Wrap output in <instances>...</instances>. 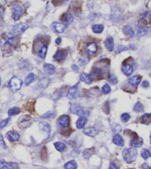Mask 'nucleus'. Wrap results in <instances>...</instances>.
<instances>
[{"instance_id":"f257e3e1","label":"nucleus","mask_w":151,"mask_h":169,"mask_svg":"<svg viewBox=\"0 0 151 169\" xmlns=\"http://www.w3.org/2000/svg\"><path fill=\"white\" fill-rule=\"evenodd\" d=\"M137 154H138L137 150L134 147L130 148H125L122 151L124 160L127 163H132V162H135V160H137Z\"/></svg>"},{"instance_id":"f03ea898","label":"nucleus","mask_w":151,"mask_h":169,"mask_svg":"<svg viewBox=\"0 0 151 169\" xmlns=\"http://www.w3.org/2000/svg\"><path fill=\"white\" fill-rule=\"evenodd\" d=\"M70 111L74 114H77V115L80 116V117H86L89 116L90 114L89 111H86L81 107L80 105H79L78 104H72L70 106Z\"/></svg>"},{"instance_id":"7ed1b4c3","label":"nucleus","mask_w":151,"mask_h":169,"mask_svg":"<svg viewBox=\"0 0 151 169\" xmlns=\"http://www.w3.org/2000/svg\"><path fill=\"white\" fill-rule=\"evenodd\" d=\"M2 46L4 48H9L11 47H14L16 44H17L18 39L16 36H5V37L4 36H2Z\"/></svg>"},{"instance_id":"20e7f679","label":"nucleus","mask_w":151,"mask_h":169,"mask_svg":"<svg viewBox=\"0 0 151 169\" xmlns=\"http://www.w3.org/2000/svg\"><path fill=\"white\" fill-rule=\"evenodd\" d=\"M22 84L23 82L21 79L17 77H13L8 82V86L13 92H16L21 88Z\"/></svg>"},{"instance_id":"39448f33","label":"nucleus","mask_w":151,"mask_h":169,"mask_svg":"<svg viewBox=\"0 0 151 169\" xmlns=\"http://www.w3.org/2000/svg\"><path fill=\"white\" fill-rule=\"evenodd\" d=\"M27 28V24H26V23H19V24L16 25L13 28L12 31H11V34H12L13 36L21 35V34H23Z\"/></svg>"},{"instance_id":"423d86ee","label":"nucleus","mask_w":151,"mask_h":169,"mask_svg":"<svg viewBox=\"0 0 151 169\" xmlns=\"http://www.w3.org/2000/svg\"><path fill=\"white\" fill-rule=\"evenodd\" d=\"M24 12V8L20 5L16 4L13 6V14L12 18L13 20L17 21L21 18V16H22Z\"/></svg>"},{"instance_id":"0eeeda50","label":"nucleus","mask_w":151,"mask_h":169,"mask_svg":"<svg viewBox=\"0 0 151 169\" xmlns=\"http://www.w3.org/2000/svg\"><path fill=\"white\" fill-rule=\"evenodd\" d=\"M139 22L142 25L148 26L151 25V12L150 11H145L139 17Z\"/></svg>"},{"instance_id":"6e6552de","label":"nucleus","mask_w":151,"mask_h":169,"mask_svg":"<svg viewBox=\"0 0 151 169\" xmlns=\"http://www.w3.org/2000/svg\"><path fill=\"white\" fill-rule=\"evenodd\" d=\"M68 97L69 99H77L79 97L78 84L72 86L68 91Z\"/></svg>"},{"instance_id":"1a4fd4ad","label":"nucleus","mask_w":151,"mask_h":169,"mask_svg":"<svg viewBox=\"0 0 151 169\" xmlns=\"http://www.w3.org/2000/svg\"><path fill=\"white\" fill-rule=\"evenodd\" d=\"M98 47H97V44L95 42H89L86 45V51L88 55L92 56L94 54H96V52L97 51Z\"/></svg>"},{"instance_id":"9d476101","label":"nucleus","mask_w":151,"mask_h":169,"mask_svg":"<svg viewBox=\"0 0 151 169\" xmlns=\"http://www.w3.org/2000/svg\"><path fill=\"white\" fill-rule=\"evenodd\" d=\"M30 116L29 115H24L22 116L19 118V122H18V125L21 128H26L28 125H30L29 121L30 120Z\"/></svg>"},{"instance_id":"9b49d317","label":"nucleus","mask_w":151,"mask_h":169,"mask_svg":"<svg viewBox=\"0 0 151 169\" xmlns=\"http://www.w3.org/2000/svg\"><path fill=\"white\" fill-rule=\"evenodd\" d=\"M69 122H70V119L68 115H62L59 117L58 120V124L61 127L66 128L69 126Z\"/></svg>"},{"instance_id":"f8f14e48","label":"nucleus","mask_w":151,"mask_h":169,"mask_svg":"<svg viewBox=\"0 0 151 169\" xmlns=\"http://www.w3.org/2000/svg\"><path fill=\"white\" fill-rule=\"evenodd\" d=\"M131 145H132V147L134 148H138V147H141L142 145H143V140L140 137H138L137 134H134V137H133V139L131 140Z\"/></svg>"},{"instance_id":"ddd939ff","label":"nucleus","mask_w":151,"mask_h":169,"mask_svg":"<svg viewBox=\"0 0 151 169\" xmlns=\"http://www.w3.org/2000/svg\"><path fill=\"white\" fill-rule=\"evenodd\" d=\"M6 137L11 142H16L19 140V134L14 131H10L6 134Z\"/></svg>"},{"instance_id":"4468645a","label":"nucleus","mask_w":151,"mask_h":169,"mask_svg":"<svg viewBox=\"0 0 151 169\" xmlns=\"http://www.w3.org/2000/svg\"><path fill=\"white\" fill-rule=\"evenodd\" d=\"M141 79H142V77L139 75H135L133 76L131 78H129L128 79V83L134 87H137L138 85L141 82Z\"/></svg>"},{"instance_id":"2eb2a0df","label":"nucleus","mask_w":151,"mask_h":169,"mask_svg":"<svg viewBox=\"0 0 151 169\" xmlns=\"http://www.w3.org/2000/svg\"><path fill=\"white\" fill-rule=\"evenodd\" d=\"M83 133L89 137H94L98 134V131L94 127H88L83 130Z\"/></svg>"},{"instance_id":"dca6fc26","label":"nucleus","mask_w":151,"mask_h":169,"mask_svg":"<svg viewBox=\"0 0 151 169\" xmlns=\"http://www.w3.org/2000/svg\"><path fill=\"white\" fill-rule=\"evenodd\" d=\"M122 71L126 76H131L134 72V67L131 64H125L122 65Z\"/></svg>"},{"instance_id":"f3484780","label":"nucleus","mask_w":151,"mask_h":169,"mask_svg":"<svg viewBox=\"0 0 151 169\" xmlns=\"http://www.w3.org/2000/svg\"><path fill=\"white\" fill-rule=\"evenodd\" d=\"M55 68L52 64L46 63L44 65V71L46 75H51L55 72Z\"/></svg>"},{"instance_id":"a211bd4d","label":"nucleus","mask_w":151,"mask_h":169,"mask_svg":"<svg viewBox=\"0 0 151 169\" xmlns=\"http://www.w3.org/2000/svg\"><path fill=\"white\" fill-rule=\"evenodd\" d=\"M122 31L125 34V35L127 36H129V37H134L135 36V32H134V29L130 25H126L122 29Z\"/></svg>"},{"instance_id":"6ab92c4d","label":"nucleus","mask_w":151,"mask_h":169,"mask_svg":"<svg viewBox=\"0 0 151 169\" xmlns=\"http://www.w3.org/2000/svg\"><path fill=\"white\" fill-rule=\"evenodd\" d=\"M105 48L108 49V51H112L114 50V39L111 36H109L105 41Z\"/></svg>"},{"instance_id":"aec40b11","label":"nucleus","mask_w":151,"mask_h":169,"mask_svg":"<svg viewBox=\"0 0 151 169\" xmlns=\"http://www.w3.org/2000/svg\"><path fill=\"white\" fill-rule=\"evenodd\" d=\"M53 28H54L55 31L58 33H63L65 31L66 26L64 24L62 23H58V22H54L53 23Z\"/></svg>"},{"instance_id":"412c9836","label":"nucleus","mask_w":151,"mask_h":169,"mask_svg":"<svg viewBox=\"0 0 151 169\" xmlns=\"http://www.w3.org/2000/svg\"><path fill=\"white\" fill-rule=\"evenodd\" d=\"M80 79L82 82H85L86 84L90 85L92 82V78L91 77V76L89 74H86V73H83L82 74H80Z\"/></svg>"},{"instance_id":"4be33fe9","label":"nucleus","mask_w":151,"mask_h":169,"mask_svg":"<svg viewBox=\"0 0 151 169\" xmlns=\"http://www.w3.org/2000/svg\"><path fill=\"white\" fill-rule=\"evenodd\" d=\"M16 165L13 162H6L0 161V169H15Z\"/></svg>"},{"instance_id":"5701e85b","label":"nucleus","mask_w":151,"mask_h":169,"mask_svg":"<svg viewBox=\"0 0 151 169\" xmlns=\"http://www.w3.org/2000/svg\"><path fill=\"white\" fill-rule=\"evenodd\" d=\"M87 118L86 117H80L77 120V122H76V126H77V129H81L86 125V124L87 123Z\"/></svg>"},{"instance_id":"b1692460","label":"nucleus","mask_w":151,"mask_h":169,"mask_svg":"<svg viewBox=\"0 0 151 169\" xmlns=\"http://www.w3.org/2000/svg\"><path fill=\"white\" fill-rule=\"evenodd\" d=\"M65 56H66V51H64V50H59V51H58L57 52L55 53V54L54 59L55 60L60 62V61L63 60V59H64Z\"/></svg>"},{"instance_id":"393cba45","label":"nucleus","mask_w":151,"mask_h":169,"mask_svg":"<svg viewBox=\"0 0 151 169\" xmlns=\"http://www.w3.org/2000/svg\"><path fill=\"white\" fill-rule=\"evenodd\" d=\"M113 142H114L115 145H118V146H120V147H122L124 145L123 139H122V137L118 134H117L114 137V138H113Z\"/></svg>"},{"instance_id":"a878e982","label":"nucleus","mask_w":151,"mask_h":169,"mask_svg":"<svg viewBox=\"0 0 151 169\" xmlns=\"http://www.w3.org/2000/svg\"><path fill=\"white\" fill-rule=\"evenodd\" d=\"M90 76L92 79H99L102 76V72L100 69L96 68L92 71Z\"/></svg>"},{"instance_id":"bb28decb","label":"nucleus","mask_w":151,"mask_h":169,"mask_svg":"<svg viewBox=\"0 0 151 169\" xmlns=\"http://www.w3.org/2000/svg\"><path fill=\"white\" fill-rule=\"evenodd\" d=\"M36 79H37V76L35 74H33V73H30V74H29L27 76L24 82H25L26 85H30L32 82H34L35 80H36Z\"/></svg>"},{"instance_id":"cd10ccee","label":"nucleus","mask_w":151,"mask_h":169,"mask_svg":"<svg viewBox=\"0 0 151 169\" xmlns=\"http://www.w3.org/2000/svg\"><path fill=\"white\" fill-rule=\"evenodd\" d=\"M46 53H47V46L43 45L41 48L39 49V52H38V55L41 59H44L46 57Z\"/></svg>"},{"instance_id":"c85d7f7f","label":"nucleus","mask_w":151,"mask_h":169,"mask_svg":"<svg viewBox=\"0 0 151 169\" xmlns=\"http://www.w3.org/2000/svg\"><path fill=\"white\" fill-rule=\"evenodd\" d=\"M61 20L64 22H67V23H72L73 21H74V17L71 14H65L63 15L62 18H61Z\"/></svg>"},{"instance_id":"c756f323","label":"nucleus","mask_w":151,"mask_h":169,"mask_svg":"<svg viewBox=\"0 0 151 169\" xmlns=\"http://www.w3.org/2000/svg\"><path fill=\"white\" fill-rule=\"evenodd\" d=\"M94 148H91L89 149H86L83 152V157L85 159H89L94 154Z\"/></svg>"},{"instance_id":"7c9ffc66","label":"nucleus","mask_w":151,"mask_h":169,"mask_svg":"<svg viewBox=\"0 0 151 169\" xmlns=\"http://www.w3.org/2000/svg\"><path fill=\"white\" fill-rule=\"evenodd\" d=\"M103 29L104 26L102 25H94L92 26V31L95 34H100L103 31Z\"/></svg>"},{"instance_id":"2f4dec72","label":"nucleus","mask_w":151,"mask_h":169,"mask_svg":"<svg viewBox=\"0 0 151 169\" xmlns=\"http://www.w3.org/2000/svg\"><path fill=\"white\" fill-rule=\"evenodd\" d=\"M141 121L145 124L151 123V114H145L141 117Z\"/></svg>"},{"instance_id":"473e14b6","label":"nucleus","mask_w":151,"mask_h":169,"mask_svg":"<svg viewBox=\"0 0 151 169\" xmlns=\"http://www.w3.org/2000/svg\"><path fill=\"white\" fill-rule=\"evenodd\" d=\"M64 168L65 169H76L77 168V163L74 160H71L64 165Z\"/></svg>"},{"instance_id":"72a5a7b5","label":"nucleus","mask_w":151,"mask_h":169,"mask_svg":"<svg viewBox=\"0 0 151 169\" xmlns=\"http://www.w3.org/2000/svg\"><path fill=\"white\" fill-rule=\"evenodd\" d=\"M56 150L58 151L59 152H63L66 149V145L63 142H57L54 144Z\"/></svg>"},{"instance_id":"f704fd0d","label":"nucleus","mask_w":151,"mask_h":169,"mask_svg":"<svg viewBox=\"0 0 151 169\" xmlns=\"http://www.w3.org/2000/svg\"><path fill=\"white\" fill-rule=\"evenodd\" d=\"M19 113H20V108H19L13 107V108H11L9 111H8V116L11 117V116L19 114Z\"/></svg>"},{"instance_id":"c9c22d12","label":"nucleus","mask_w":151,"mask_h":169,"mask_svg":"<svg viewBox=\"0 0 151 169\" xmlns=\"http://www.w3.org/2000/svg\"><path fill=\"white\" fill-rule=\"evenodd\" d=\"M40 127H41V128L42 129L43 131H46V133L49 135V134H50V131H51V127L49 124L48 123H40Z\"/></svg>"},{"instance_id":"e433bc0d","label":"nucleus","mask_w":151,"mask_h":169,"mask_svg":"<svg viewBox=\"0 0 151 169\" xmlns=\"http://www.w3.org/2000/svg\"><path fill=\"white\" fill-rule=\"evenodd\" d=\"M141 156H142L143 159L147 160V159H148L149 157H151V153L149 150H147V149L146 148H144L142 149V152H141Z\"/></svg>"},{"instance_id":"4c0bfd02","label":"nucleus","mask_w":151,"mask_h":169,"mask_svg":"<svg viewBox=\"0 0 151 169\" xmlns=\"http://www.w3.org/2000/svg\"><path fill=\"white\" fill-rule=\"evenodd\" d=\"M134 110L137 112H142L144 111V107L142 103H140V102H137V103L134 105Z\"/></svg>"},{"instance_id":"58836bf2","label":"nucleus","mask_w":151,"mask_h":169,"mask_svg":"<svg viewBox=\"0 0 151 169\" xmlns=\"http://www.w3.org/2000/svg\"><path fill=\"white\" fill-rule=\"evenodd\" d=\"M112 129L113 131L116 134H118L122 131V128L118 124H113L112 126Z\"/></svg>"},{"instance_id":"ea45409f","label":"nucleus","mask_w":151,"mask_h":169,"mask_svg":"<svg viewBox=\"0 0 151 169\" xmlns=\"http://www.w3.org/2000/svg\"><path fill=\"white\" fill-rule=\"evenodd\" d=\"M147 33V30L145 28H140L138 30V33H137V36L139 37H142V36H145Z\"/></svg>"},{"instance_id":"a19ab883","label":"nucleus","mask_w":151,"mask_h":169,"mask_svg":"<svg viewBox=\"0 0 151 169\" xmlns=\"http://www.w3.org/2000/svg\"><path fill=\"white\" fill-rule=\"evenodd\" d=\"M111 91H112L111 87L108 84H105V85H103V87L102 88V94H109V93L111 92Z\"/></svg>"},{"instance_id":"79ce46f5","label":"nucleus","mask_w":151,"mask_h":169,"mask_svg":"<svg viewBox=\"0 0 151 169\" xmlns=\"http://www.w3.org/2000/svg\"><path fill=\"white\" fill-rule=\"evenodd\" d=\"M131 119V116L130 114H127V113H125V114H122L121 116V120L123 122H127V121Z\"/></svg>"},{"instance_id":"37998d69","label":"nucleus","mask_w":151,"mask_h":169,"mask_svg":"<svg viewBox=\"0 0 151 169\" xmlns=\"http://www.w3.org/2000/svg\"><path fill=\"white\" fill-rule=\"evenodd\" d=\"M55 113H53L52 111H48L46 112V114H43L42 116V118H46V119H49V118H52V117H55Z\"/></svg>"},{"instance_id":"c03bdc74","label":"nucleus","mask_w":151,"mask_h":169,"mask_svg":"<svg viewBox=\"0 0 151 169\" xmlns=\"http://www.w3.org/2000/svg\"><path fill=\"white\" fill-rule=\"evenodd\" d=\"M10 120H11V119L8 118V119H6V120H4L3 121H2V122H0V129H2V128H3L5 127L6 125L8 124V122H9Z\"/></svg>"},{"instance_id":"a18cd8bd","label":"nucleus","mask_w":151,"mask_h":169,"mask_svg":"<svg viewBox=\"0 0 151 169\" xmlns=\"http://www.w3.org/2000/svg\"><path fill=\"white\" fill-rule=\"evenodd\" d=\"M109 82L112 85H115L118 82V79H117V78L115 76H112V77L109 78Z\"/></svg>"},{"instance_id":"49530a36","label":"nucleus","mask_w":151,"mask_h":169,"mask_svg":"<svg viewBox=\"0 0 151 169\" xmlns=\"http://www.w3.org/2000/svg\"><path fill=\"white\" fill-rule=\"evenodd\" d=\"M0 148H7L6 144H5V142L4 139H3V137L1 135V134H0Z\"/></svg>"},{"instance_id":"de8ad7c7","label":"nucleus","mask_w":151,"mask_h":169,"mask_svg":"<svg viewBox=\"0 0 151 169\" xmlns=\"http://www.w3.org/2000/svg\"><path fill=\"white\" fill-rule=\"evenodd\" d=\"M126 50H127V48L126 47V46L119 45L117 48V49H116V52L119 53V52H122V51H126Z\"/></svg>"},{"instance_id":"09e8293b","label":"nucleus","mask_w":151,"mask_h":169,"mask_svg":"<svg viewBox=\"0 0 151 169\" xmlns=\"http://www.w3.org/2000/svg\"><path fill=\"white\" fill-rule=\"evenodd\" d=\"M89 59H87V58H84V59H80L79 60V64L80 65L83 66V65H85L88 62H89Z\"/></svg>"},{"instance_id":"8fccbe9b","label":"nucleus","mask_w":151,"mask_h":169,"mask_svg":"<svg viewBox=\"0 0 151 169\" xmlns=\"http://www.w3.org/2000/svg\"><path fill=\"white\" fill-rule=\"evenodd\" d=\"M149 85H150V84H149V82L147 80H145L142 82V86L143 88H147L149 87Z\"/></svg>"},{"instance_id":"3c124183","label":"nucleus","mask_w":151,"mask_h":169,"mask_svg":"<svg viewBox=\"0 0 151 169\" xmlns=\"http://www.w3.org/2000/svg\"><path fill=\"white\" fill-rule=\"evenodd\" d=\"M109 169H118V167L117 166L114 162H111L110 166H109Z\"/></svg>"},{"instance_id":"603ef678","label":"nucleus","mask_w":151,"mask_h":169,"mask_svg":"<svg viewBox=\"0 0 151 169\" xmlns=\"http://www.w3.org/2000/svg\"><path fill=\"white\" fill-rule=\"evenodd\" d=\"M4 11H5L4 8H3L2 5H0V18H1L2 16H3V14H4Z\"/></svg>"},{"instance_id":"864d4df0","label":"nucleus","mask_w":151,"mask_h":169,"mask_svg":"<svg viewBox=\"0 0 151 169\" xmlns=\"http://www.w3.org/2000/svg\"><path fill=\"white\" fill-rule=\"evenodd\" d=\"M72 70L74 71H78V70H79L78 66L76 65H72Z\"/></svg>"},{"instance_id":"5fc2aeb1","label":"nucleus","mask_w":151,"mask_h":169,"mask_svg":"<svg viewBox=\"0 0 151 169\" xmlns=\"http://www.w3.org/2000/svg\"><path fill=\"white\" fill-rule=\"evenodd\" d=\"M149 168H150V166H149V165L147 163H144L142 165V168L143 169H149Z\"/></svg>"},{"instance_id":"6e6d98bb","label":"nucleus","mask_w":151,"mask_h":169,"mask_svg":"<svg viewBox=\"0 0 151 169\" xmlns=\"http://www.w3.org/2000/svg\"><path fill=\"white\" fill-rule=\"evenodd\" d=\"M55 43L57 45H61V38H60V37L57 38V39H56V40H55Z\"/></svg>"},{"instance_id":"4d7b16f0","label":"nucleus","mask_w":151,"mask_h":169,"mask_svg":"<svg viewBox=\"0 0 151 169\" xmlns=\"http://www.w3.org/2000/svg\"><path fill=\"white\" fill-rule=\"evenodd\" d=\"M150 143H151V131H150Z\"/></svg>"},{"instance_id":"13d9d810","label":"nucleus","mask_w":151,"mask_h":169,"mask_svg":"<svg viewBox=\"0 0 151 169\" xmlns=\"http://www.w3.org/2000/svg\"><path fill=\"white\" fill-rule=\"evenodd\" d=\"M0 85H1V78H0Z\"/></svg>"},{"instance_id":"bf43d9fd","label":"nucleus","mask_w":151,"mask_h":169,"mask_svg":"<svg viewBox=\"0 0 151 169\" xmlns=\"http://www.w3.org/2000/svg\"><path fill=\"white\" fill-rule=\"evenodd\" d=\"M130 169H132V168H130Z\"/></svg>"}]
</instances>
